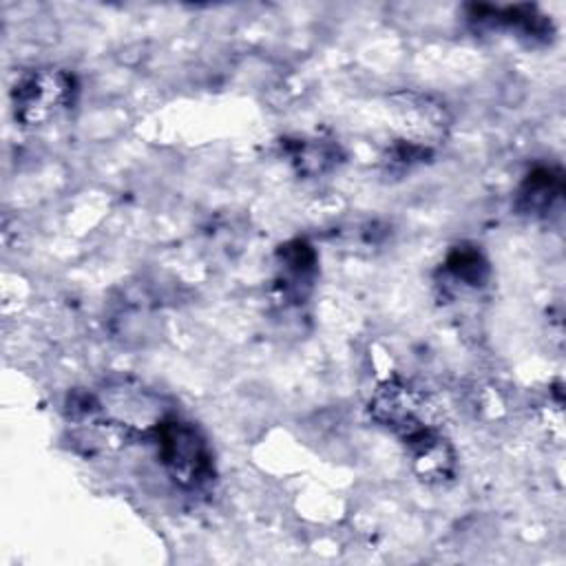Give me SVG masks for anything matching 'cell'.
<instances>
[{"instance_id": "1", "label": "cell", "mask_w": 566, "mask_h": 566, "mask_svg": "<svg viewBox=\"0 0 566 566\" xmlns=\"http://www.w3.org/2000/svg\"><path fill=\"white\" fill-rule=\"evenodd\" d=\"M369 413L407 447L422 480L440 482L453 473V449L422 391L405 382H385L374 394Z\"/></svg>"}, {"instance_id": "2", "label": "cell", "mask_w": 566, "mask_h": 566, "mask_svg": "<svg viewBox=\"0 0 566 566\" xmlns=\"http://www.w3.org/2000/svg\"><path fill=\"white\" fill-rule=\"evenodd\" d=\"M150 436L164 469L181 489H201L214 480L212 451L192 422L168 416L153 427Z\"/></svg>"}, {"instance_id": "3", "label": "cell", "mask_w": 566, "mask_h": 566, "mask_svg": "<svg viewBox=\"0 0 566 566\" xmlns=\"http://www.w3.org/2000/svg\"><path fill=\"white\" fill-rule=\"evenodd\" d=\"M77 93L75 77L64 69H33L20 75L13 86L15 119L24 126H40L66 111Z\"/></svg>"}, {"instance_id": "4", "label": "cell", "mask_w": 566, "mask_h": 566, "mask_svg": "<svg viewBox=\"0 0 566 566\" xmlns=\"http://www.w3.org/2000/svg\"><path fill=\"white\" fill-rule=\"evenodd\" d=\"M279 285L285 296L292 301H303L312 290L314 274H316V252L314 248L303 241L294 239L279 248Z\"/></svg>"}, {"instance_id": "5", "label": "cell", "mask_w": 566, "mask_h": 566, "mask_svg": "<svg viewBox=\"0 0 566 566\" xmlns=\"http://www.w3.org/2000/svg\"><path fill=\"white\" fill-rule=\"evenodd\" d=\"M471 18L478 22L504 27L517 33L520 38H528V40H546V35L551 38L553 33L551 20L537 13V9L531 4H515V7H502V9L475 4Z\"/></svg>"}, {"instance_id": "6", "label": "cell", "mask_w": 566, "mask_h": 566, "mask_svg": "<svg viewBox=\"0 0 566 566\" xmlns=\"http://www.w3.org/2000/svg\"><path fill=\"white\" fill-rule=\"evenodd\" d=\"M564 192V179L559 170L553 168H535L522 184L517 192V206L524 212L531 214H542L553 208V203L562 197Z\"/></svg>"}, {"instance_id": "7", "label": "cell", "mask_w": 566, "mask_h": 566, "mask_svg": "<svg viewBox=\"0 0 566 566\" xmlns=\"http://www.w3.org/2000/svg\"><path fill=\"white\" fill-rule=\"evenodd\" d=\"M444 265L458 281H464L467 285H473V287L484 285L489 276V263L484 254L473 245H455L449 252Z\"/></svg>"}, {"instance_id": "8", "label": "cell", "mask_w": 566, "mask_h": 566, "mask_svg": "<svg viewBox=\"0 0 566 566\" xmlns=\"http://www.w3.org/2000/svg\"><path fill=\"white\" fill-rule=\"evenodd\" d=\"M294 161L303 172H321L334 164V148L327 144H298Z\"/></svg>"}]
</instances>
